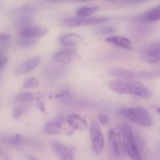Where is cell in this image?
<instances>
[{"mask_svg":"<svg viewBox=\"0 0 160 160\" xmlns=\"http://www.w3.org/2000/svg\"><path fill=\"white\" fill-rule=\"evenodd\" d=\"M119 114L141 127H150L153 124L152 116L144 107L127 108L120 111Z\"/></svg>","mask_w":160,"mask_h":160,"instance_id":"3","label":"cell"},{"mask_svg":"<svg viewBox=\"0 0 160 160\" xmlns=\"http://www.w3.org/2000/svg\"><path fill=\"white\" fill-rule=\"evenodd\" d=\"M115 28L113 25H110V24H104L102 25L99 26L98 28H97L94 30V32L97 34H99V35H112V34H113L115 32Z\"/></svg>","mask_w":160,"mask_h":160,"instance_id":"21","label":"cell"},{"mask_svg":"<svg viewBox=\"0 0 160 160\" xmlns=\"http://www.w3.org/2000/svg\"><path fill=\"white\" fill-rule=\"evenodd\" d=\"M108 138L109 144H110L111 148L112 149V152L114 155L118 158H123L127 155H126L125 150H124L123 144H122L119 130H111L108 132Z\"/></svg>","mask_w":160,"mask_h":160,"instance_id":"8","label":"cell"},{"mask_svg":"<svg viewBox=\"0 0 160 160\" xmlns=\"http://www.w3.org/2000/svg\"><path fill=\"white\" fill-rule=\"evenodd\" d=\"M7 61H8V59H7V57L0 52V68H3L7 64Z\"/></svg>","mask_w":160,"mask_h":160,"instance_id":"28","label":"cell"},{"mask_svg":"<svg viewBox=\"0 0 160 160\" xmlns=\"http://www.w3.org/2000/svg\"><path fill=\"white\" fill-rule=\"evenodd\" d=\"M42 1L50 2H74V0H42Z\"/></svg>","mask_w":160,"mask_h":160,"instance_id":"30","label":"cell"},{"mask_svg":"<svg viewBox=\"0 0 160 160\" xmlns=\"http://www.w3.org/2000/svg\"><path fill=\"white\" fill-rule=\"evenodd\" d=\"M108 87L111 90L120 94L133 95L144 99H149L152 97V91L138 80L120 78L111 81Z\"/></svg>","mask_w":160,"mask_h":160,"instance_id":"1","label":"cell"},{"mask_svg":"<svg viewBox=\"0 0 160 160\" xmlns=\"http://www.w3.org/2000/svg\"><path fill=\"white\" fill-rule=\"evenodd\" d=\"M108 21L106 17H90V18H66L61 20V24L66 28H78L82 26L98 25Z\"/></svg>","mask_w":160,"mask_h":160,"instance_id":"4","label":"cell"},{"mask_svg":"<svg viewBox=\"0 0 160 160\" xmlns=\"http://www.w3.org/2000/svg\"><path fill=\"white\" fill-rule=\"evenodd\" d=\"M37 42V39H32V38H20L19 45L22 47H28L34 45Z\"/></svg>","mask_w":160,"mask_h":160,"instance_id":"25","label":"cell"},{"mask_svg":"<svg viewBox=\"0 0 160 160\" xmlns=\"http://www.w3.org/2000/svg\"><path fill=\"white\" fill-rule=\"evenodd\" d=\"M48 28L45 27L38 25H30L25 26V27L20 28L18 29V35L20 38H32V39H37L38 38L42 37L48 33Z\"/></svg>","mask_w":160,"mask_h":160,"instance_id":"9","label":"cell"},{"mask_svg":"<svg viewBox=\"0 0 160 160\" xmlns=\"http://www.w3.org/2000/svg\"><path fill=\"white\" fill-rule=\"evenodd\" d=\"M108 73L113 76L118 77L119 78L124 79H141V78H149L153 75V74L144 72H136L133 70L121 68H112L108 70Z\"/></svg>","mask_w":160,"mask_h":160,"instance_id":"7","label":"cell"},{"mask_svg":"<svg viewBox=\"0 0 160 160\" xmlns=\"http://www.w3.org/2000/svg\"><path fill=\"white\" fill-rule=\"evenodd\" d=\"M27 160H39L36 157L33 156V155H27Z\"/></svg>","mask_w":160,"mask_h":160,"instance_id":"31","label":"cell"},{"mask_svg":"<svg viewBox=\"0 0 160 160\" xmlns=\"http://www.w3.org/2000/svg\"><path fill=\"white\" fill-rule=\"evenodd\" d=\"M11 38V35L8 33H0V42H7Z\"/></svg>","mask_w":160,"mask_h":160,"instance_id":"29","label":"cell"},{"mask_svg":"<svg viewBox=\"0 0 160 160\" xmlns=\"http://www.w3.org/2000/svg\"><path fill=\"white\" fill-rule=\"evenodd\" d=\"M105 41L125 50H130L132 48L131 41L126 37L120 35H109L105 38Z\"/></svg>","mask_w":160,"mask_h":160,"instance_id":"16","label":"cell"},{"mask_svg":"<svg viewBox=\"0 0 160 160\" xmlns=\"http://www.w3.org/2000/svg\"><path fill=\"white\" fill-rule=\"evenodd\" d=\"M51 148L60 160H74L73 148L59 141H53Z\"/></svg>","mask_w":160,"mask_h":160,"instance_id":"10","label":"cell"},{"mask_svg":"<svg viewBox=\"0 0 160 160\" xmlns=\"http://www.w3.org/2000/svg\"><path fill=\"white\" fill-rule=\"evenodd\" d=\"M40 61H41V59L39 57H33V58H28L15 68L13 70V74L15 75H22L29 73L38 67V64H40Z\"/></svg>","mask_w":160,"mask_h":160,"instance_id":"11","label":"cell"},{"mask_svg":"<svg viewBox=\"0 0 160 160\" xmlns=\"http://www.w3.org/2000/svg\"><path fill=\"white\" fill-rule=\"evenodd\" d=\"M67 122L72 129L78 131H85L88 128L87 120L78 114H72L67 118Z\"/></svg>","mask_w":160,"mask_h":160,"instance_id":"13","label":"cell"},{"mask_svg":"<svg viewBox=\"0 0 160 160\" xmlns=\"http://www.w3.org/2000/svg\"><path fill=\"white\" fill-rule=\"evenodd\" d=\"M39 87V82L36 78H33V77H30V78H27L25 80V82L23 84V89H32V88H37Z\"/></svg>","mask_w":160,"mask_h":160,"instance_id":"24","label":"cell"},{"mask_svg":"<svg viewBox=\"0 0 160 160\" xmlns=\"http://www.w3.org/2000/svg\"><path fill=\"white\" fill-rule=\"evenodd\" d=\"M38 98L39 97L38 93H33V92H22L15 96L14 102L18 104L32 102L36 99H38Z\"/></svg>","mask_w":160,"mask_h":160,"instance_id":"18","label":"cell"},{"mask_svg":"<svg viewBox=\"0 0 160 160\" xmlns=\"http://www.w3.org/2000/svg\"><path fill=\"white\" fill-rule=\"evenodd\" d=\"M98 7H82L78 9L76 11V17L78 18H90L98 10Z\"/></svg>","mask_w":160,"mask_h":160,"instance_id":"19","label":"cell"},{"mask_svg":"<svg viewBox=\"0 0 160 160\" xmlns=\"http://www.w3.org/2000/svg\"><path fill=\"white\" fill-rule=\"evenodd\" d=\"M77 57L76 50L72 47H66L56 52L53 56V60L56 62L63 64H68L75 61Z\"/></svg>","mask_w":160,"mask_h":160,"instance_id":"12","label":"cell"},{"mask_svg":"<svg viewBox=\"0 0 160 160\" xmlns=\"http://www.w3.org/2000/svg\"><path fill=\"white\" fill-rule=\"evenodd\" d=\"M140 22H152L160 21V5L148 10L136 18Z\"/></svg>","mask_w":160,"mask_h":160,"instance_id":"17","label":"cell"},{"mask_svg":"<svg viewBox=\"0 0 160 160\" xmlns=\"http://www.w3.org/2000/svg\"><path fill=\"white\" fill-rule=\"evenodd\" d=\"M90 138L93 153L96 155H100L104 150V139L101 126L96 119H93L90 122Z\"/></svg>","mask_w":160,"mask_h":160,"instance_id":"5","label":"cell"},{"mask_svg":"<svg viewBox=\"0 0 160 160\" xmlns=\"http://www.w3.org/2000/svg\"><path fill=\"white\" fill-rule=\"evenodd\" d=\"M83 38L82 35L76 33H68L60 37L59 42L61 45L66 47H74L82 43Z\"/></svg>","mask_w":160,"mask_h":160,"instance_id":"14","label":"cell"},{"mask_svg":"<svg viewBox=\"0 0 160 160\" xmlns=\"http://www.w3.org/2000/svg\"><path fill=\"white\" fill-rule=\"evenodd\" d=\"M35 11V7L32 5H25L14 10V14L18 17H31Z\"/></svg>","mask_w":160,"mask_h":160,"instance_id":"20","label":"cell"},{"mask_svg":"<svg viewBox=\"0 0 160 160\" xmlns=\"http://www.w3.org/2000/svg\"><path fill=\"white\" fill-rule=\"evenodd\" d=\"M24 108L23 107H17L13 110L12 115L14 118H19L24 114Z\"/></svg>","mask_w":160,"mask_h":160,"instance_id":"27","label":"cell"},{"mask_svg":"<svg viewBox=\"0 0 160 160\" xmlns=\"http://www.w3.org/2000/svg\"><path fill=\"white\" fill-rule=\"evenodd\" d=\"M118 130L127 156L131 160H142L144 151V144L133 133L131 127L127 124H122Z\"/></svg>","mask_w":160,"mask_h":160,"instance_id":"2","label":"cell"},{"mask_svg":"<svg viewBox=\"0 0 160 160\" xmlns=\"http://www.w3.org/2000/svg\"><path fill=\"white\" fill-rule=\"evenodd\" d=\"M62 68L60 67H51L48 68L46 70L45 74L48 78H53V79H56L57 77L59 76L63 72Z\"/></svg>","mask_w":160,"mask_h":160,"instance_id":"23","label":"cell"},{"mask_svg":"<svg viewBox=\"0 0 160 160\" xmlns=\"http://www.w3.org/2000/svg\"><path fill=\"white\" fill-rule=\"evenodd\" d=\"M98 118L99 120L100 123L102 124V125H108L111 122L110 118L105 114H99L98 115Z\"/></svg>","mask_w":160,"mask_h":160,"instance_id":"26","label":"cell"},{"mask_svg":"<svg viewBox=\"0 0 160 160\" xmlns=\"http://www.w3.org/2000/svg\"><path fill=\"white\" fill-rule=\"evenodd\" d=\"M63 126L62 118H54L50 120L44 125L43 131L47 134L55 135L61 132Z\"/></svg>","mask_w":160,"mask_h":160,"instance_id":"15","label":"cell"},{"mask_svg":"<svg viewBox=\"0 0 160 160\" xmlns=\"http://www.w3.org/2000/svg\"><path fill=\"white\" fill-rule=\"evenodd\" d=\"M24 138L21 136V135H13V136L9 137V138H6L5 142L7 144L13 147H17V146H20L24 143Z\"/></svg>","mask_w":160,"mask_h":160,"instance_id":"22","label":"cell"},{"mask_svg":"<svg viewBox=\"0 0 160 160\" xmlns=\"http://www.w3.org/2000/svg\"><path fill=\"white\" fill-rule=\"evenodd\" d=\"M141 59L148 64L160 62V41L153 42L145 46L140 53Z\"/></svg>","mask_w":160,"mask_h":160,"instance_id":"6","label":"cell"}]
</instances>
